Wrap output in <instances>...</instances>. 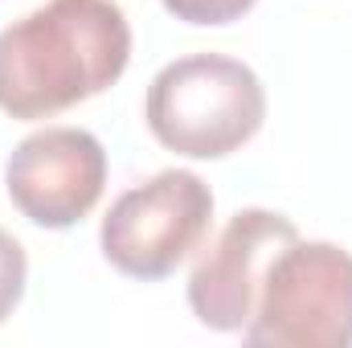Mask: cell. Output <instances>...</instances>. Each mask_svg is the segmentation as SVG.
Returning a JSON list of instances; mask_svg holds the SVG:
<instances>
[{
	"instance_id": "obj_8",
	"label": "cell",
	"mask_w": 352,
	"mask_h": 348,
	"mask_svg": "<svg viewBox=\"0 0 352 348\" xmlns=\"http://www.w3.org/2000/svg\"><path fill=\"white\" fill-rule=\"evenodd\" d=\"M176 21H188V25H230V21H242L258 0H160Z\"/></svg>"
},
{
	"instance_id": "obj_1",
	"label": "cell",
	"mask_w": 352,
	"mask_h": 348,
	"mask_svg": "<svg viewBox=\"0 0 352 348\" xmlns=\"http://www.w3.org/2000/svg\"><path fill=\"white\" fill-rule=\"evenodd\" d=\"M131 25L115 0H45L0 29V111L50 119L123 78Z\"/></svg>"
},
{
	"instance_id": "obj_3",
	"label": "cell",
	"mask_w": 352,
	"mask_h": 348,
	"mask_svg": "<svg viewBox=\"0 0 352 348\" xmlns=\"http://www.w3.org/2000/svg\"><path fill=\"white\" fill-rule=\"evenodd\" d=\"M254 348H349L352 254L336 242H291L270 262L242 328Z\"/></svg>"
},
{
	"instance_id": "obj_4",
	"label": "cell",
	"mask_w": 352,
	"mask_h": 348,
	"mask_svg": "<svg viewBox=\"0 0 352 348\" xmlns=\"http://www.w3.org/2000/svg\"><path fill=\"white\" fill-rule=\"evenodd\" d=\"M213 221V188L188 168H164L127 188L102 217V259L127 279H168L188 259Z\"/></svg>"
},
{
	"instance_id": "obj_6",
	"label": "cell",
	"mask_w": 352,
	"mask_h": 348,
	"mask_svg": "<svg viewBox=\"0 0 352 348\" xmlns=\"http://www.w3.org/2000/svg\"><path fill=\"white\" fill-rule=\"evenodd\" d=\"M295 238L299 230L291 217L270 209H238L188 274L192 316L213 332H242L254 316L270 262Z\"/></svg>"
},
{
	"instance_id": "obj_7",
	"label": "cell",
	"mask_w": 352,
	"mask_h": 348,
	"mask_svg": "<svg viewBox=\"0 0 352 348\" xmlns=\"http://www.w3.org/2000/svg\"><path fill=\"white\" fill-rule=\"evenodd\" d=\"M25 279H29V259H25V246L0 230V324L12 316V307L21 303L25 295Z\"/></svg>"
},
{
	"instance_id": "obj_5",
	"label": "cell",
	"mask_w": 352,
	"mask_h": 348,
	"mask_svg": "<svg viewBox=\"0 0 352 348\" xmlns=\"http://www.w3.org/2000/svg\"><path fill=\"white\" fill-rule=\"evenodd\" d=\"M8 201L45 230H70L107 188V152L82 127H41L4 164Z\"/></svg>"
},
{
	"instance_id": "obj_2",
	"label": "cell",
	"mask_w": 352,
	"mask_h": 348,
	"mask_svg": "<svg viewBox=\"0 0 352 348\" xmlns=\"http://www.w3.org/2000/svg\"><path fill=\"white\" fill-rule=\"evenodd\" d=\"M144 119L176 156L221 160L258 135L266 90L258 74L230 54H184L152 78Z\"/></svg>"
}]
</instances>
